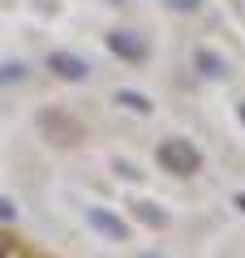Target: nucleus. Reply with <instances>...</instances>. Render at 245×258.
Returning <instances> with one entry per match:
<instances>
[]
</instances>
